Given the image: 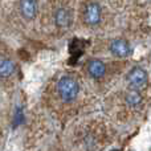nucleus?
<instances>
[{
  "instance_id": "423d86ee",
  "label": "nucleus",
  "mask_w": 151,
  "mask_h": 151,
  "mask_svg": "<svg viewBox=\"0 0 151 151\" xmlns=\"http://www.w3.org/2000/svg\"><path fill=\"white\" fill-rule=\"evenodd\" d=\"M88 72H89V74H90V77L98 80V78L104 77L105 73H106V66L99 60H91V61H89V64H88Z\"/></svg>"
},
{
  "instance_id": "f03ea898",
  "label": "nucleus",
  "mask_w": 151,
  "mask_h": 151,
  "mask_svg": "<svg viewBox=\"0 0 151 151\" xmlns=\"http://www.w3.org/2000/svg\"><path fill=\"white\" fill-rule=\"evenodd\" d=\"M127 82L133 89H139L147 82V73L142 68H134L127 74Z\"/></svg>"
},
{
  "instance_id": "1a4fd4ad",
  "label": "nucleus",
  "mask_w": 151,
  "mask_h": 151,
  "mask_svg": "<svg viewBox=\"0 0 151 151\" xmlns=\"http://www.w3.org/2000/svg\"><path fill=\"white\" fill-rule=\"evenodd\" d=\"M141 101H142V97H141V94L137 91V89L129 91L127 96H126V102H127L130 106H137V105L141 104Z\"/></svg>"
},
{
  "instance_id": "20e7f679",
  "label": "nucleus",
  "mask_w": 151,
  "mask_h": 151,
  "mask_svg": "<svg viewBox=\"0 0 151 151\" xmlns=\"http://www.w3.org/2000/svg\"><path fill=\"white\" fill-rule=\"evenodd\" d=\"M110 50L114 56L119 58H125L127 57L131 53V48H130V44L127 41L122 39H118V40H114V41L110 44Z\"/></svg>"
},
{
  "instance_id": "0eeeda50",
  "label": "nucleus",
  "mask_w": 151,
  "mask_h": 151,
  "mask_svg": "<svg viewBox=\"0 0 151 151\" xmlns=\"http://www.w3.org/2000/svg\"><path fill=\"white\" fill-rule=\"evenodd\" d=\"M55 21L58 28H68L72 21L70 12L68 9H65V8H60L55 15Z\"/></svg>"
},
{
  "instance_id": "39448f33",
  "label": "nucleus",
  "mask_w": 151,
  "mask_h": 151,
  "mask_svg": "<svg viewBox=\"0 0 151 151\" xmlns=\"http://www.w3.org/2000/svg\"><path fill=\"white\" fill-rule=\"evenodd\" d=\"M20 11L24 19L32 20V19H35V16L37 13V1L36 0H21Z\"/></svg>"
},
{
  "instance_id": "6e6552de",
  "label": "nucleus",
  "mask_w": 151,
  "mask_h": 151,
  "mask_svg": "<svg viewBox=\"0 0 151 151\" xmlns=\"http://www.w3.org/2000/svg\"><path fill=\"white\" fill-rule=\"evenodd\" d=\"M15 72V64L11 60H3L0 61V76L1 77H8Z\"/></svg>"
},
{
  "instance_id": "f257e3e1",
  "label": "nucleus",
  "mask_w": 151,
  "mask_h": 151,
  "mask_svg": "<svg viewBox=\"0 0 151 151\" xmlns=\"http://www.w3.org/2000/svg\"><path fill=\"white\" fill-rule=\"evenodd\" d=\"M57 90L58 96L64 102H72L77 98L78 93H80V85L76 81V78L70 77V76H65L58 81Z\"/></svg>"
},
{
  "instance_id": "7ed1b4c3",
  "label": "nucleus",
  "mask_w": 151,
  "mask_h": 151,
  "mask_svg": "<svg viewBox=\"0 0 151 151\" xmlns=\"http://www.w3.org/2000/svg\"><path fill=\"white\" fill-rule=\"evenodd\" d=\"M85 20L89 25H97L101 21V8L97 3H89L85 7Z\"/></svg>"
}]
</instances>
